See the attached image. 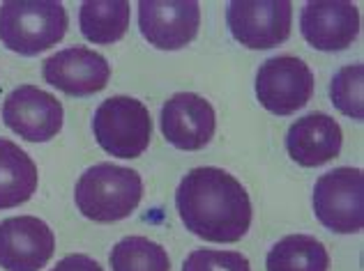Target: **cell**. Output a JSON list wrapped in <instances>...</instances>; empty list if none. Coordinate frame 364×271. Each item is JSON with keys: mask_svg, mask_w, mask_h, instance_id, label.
<instances>
[{"mask_svg": "<svg viewBox=\"0 0 364 271\" xmlns=\"http://www.w3.org/2000/svg\"><path fill=\"white\" fill-rule=\"evenodd\" d=\"M182 271H252L249 260L237 250L198 248L182 265Z\"/></svg>", "mask_w": 364, "mask_h": 271, "instance_id": "cell-20", "label": "cell"}, {"mask_svg": "<svg viewBox=\"0 0 364 271\" xmlns=\"http://www.w3.org/2000/svg\"><path fill=\"white\" fill-rule=\"evenodd\" d=\"M132 7L124 0H88L79 9V26L88 42H120L129 28Z\"/></svg>", "mask_w": 364, "mask_h": 271, "instance_id": "cell-16", "label": "cell"}, {"mask_svg": "<svg viewBox=\"0 0 364 271\" xmlns=\"http://www.w3.org/2000/svg\"><path fill=\"white\" fill-rule=\"evenodd\" d=\"M55 250L53 230L37 216L0 221V267L5 271H40Z\"/></svg>", "mask_w": 364, "mask_h": 271, "instance_id": "cell-11", "label": "cell"}, {"mask_svg": "<svg viewBox=\"0 0 364 271\" xmlns=\"http://www.w3.org/2000/svg\"><path fill=\"white\" fill-rule=\"evenodd\" d=\"M141 35L161 51H178L194 42L200 28L196 0H143L139 3Z\"/></svg>", "mask_w": 364, "mask_h": 271, "instance_id": "cell-9", "label": "cell"}, {"mask_svg": "<svg viewBox=\"0 0 364 271\" xmlns=\"http://www.w3.org/2000/svg\"><path fill=\"white\" fill-rule=\"evenodd\" d=\"M314 74L295 55H277L265 60L256 74V96L272 115H293L314 96Z\"/></svg>", "mask_w": 364, "mask_h": 271, "instance_id": "cell-7", "label": "cell"}, {"mask_svg": "<svg viewBox=\"0 0 364 271\" xmlns=\"http://www.w3.org/2000/svg\"><path fill=\"white\" fill-rule=\"evenodd\" d=\"M267 271H330V255L311 235L279 239L265 258Z\"/></svg>", "mask_w": 364, "mask_h": 271, "instance_id": "cell-17", "label": "cell"}, {"mask_svg": "<svg viewBox=\"0 0 364 271\" xmlns=\"http://www.w3.org/2000/svg\"><path fill=\"white\" fill-rule=\"evenodd\" d=\"M92 131L100 148L118 159H136L148 150L152 118L134 96H109L92 118Z\"/></svg>", "mask_w": 364, "mask_h": 271, "instance_id": "cell-4", "label": "cell"}, {"mask_svg": "<svg viewBox=\"0 0 364 271\" xmlns=\"http://www.w3.org/2000/svg\"><path fill=\"white\" fill-rule=\"evenodd\" d=\"M341 127L332 115L309 113L291 124L286 133L289 157L302 168H318L323 163L339 157L341 152Z\"/></svg>", "mask_w": 364, "mask_h": 271, "instance_id": "cell-14", "label": "cell"}, {"mask_svg": "<svg viewBox=\"0 0 364 271\" xmlns=\"http://www.w3.org/2000/svg\"><path fill=\"white\" fill-rule=\"evenodd\" d=\"M176 207L189 232L213 244L240 241L252 226V200L222 168H194L176 191Z\"/></svg>", "mask_w": 364, "mask_h": 271, "instance_id": "cell-1", "label": "cell"}, {"mask_svg": "<svg viewBox=\"0 0 364 271\" xmlns=\"http://www.w3.org/2000/svg\"><path fill=\"white\" fill-rule=\"evenodd\" d=\"M161 133L166 143L178 150H203L213 140L217 118L215 109L205 96L194 92H178L161 106Z\"/></svg>", "mask_w": 364, "mask_h": 271, "instance_id": "cell-12", "label": "cell"}, {"mask_svg": "<svg viewBox=\"0 0 364 271\" xmlns=\"http://www.w3.org/2000/svg\"><path fill=\"white\" fill-rule=\"evenodd\" d=\"M293 3L289 0H233L226 7L228 31L254 51L284 44L291 35Z\"/></svg>", "mask_w": 364, "mask_h": 271, "instance_id": "cell-6", "label": "cell"}, {"mask_svg": "<svg viewBox=\"0 0 364 271\" xmlns=\"http://www.w3.org/2000/svg\"><path fill=\"white\" fill-rule=\"evenodd\" d=\"M42 76L51 88L70 96H88L104 90L111 79L109 60L88 46H70L46 57Z\"/></svg>", "mask_w": 364, "mask_h": 271, "instance_id": "cell-10", "label": "cell"}, {"mask_svg": "<svg viewBox=\"0 0 364 271\" xmlns=\"http://www.w3.org/2000/svg\"><path fill=\"white\" fill-rule=\"evenodd\" d=\"M51 271H102V267L95 262L90 255H83V253H74V255H67L63 258L58 265H55Z\"/></svg>", "mask_w": 364, "mask_h": 271, "instance_id": "cell-21", "label": "cell"}, {"mask_svg": "<svg viewBox=\"0 0 364 271\" xmlns=\"http://www.w3.org/2000/svg\"><path fill=\"white\" fill-rule=\"evenodd\" d=\"M113 271H171L168 253L146 237H124L111 250Z\"/></svg>", "mask_w": 364, "mask_h": 271, "instance_id": "cell-18", "label": "cell"}, {"mask_svg": "<svg viewBox=\"0 0 364 271\" xmlns=\"http://www.w3.org/2000/svg\"><path fill=\"white\" fill-rule=\"evenodd\" d=\"M40 172L35 161L16 143L0 138V209L28 202L37 191Z\"/></svg>", "mask_w": 364, "mask_h": 271, "instance_id": "cell-15", "label": "cell"}, {"mask_svg": "<svg viewBox=\"0 0 364 271\" xmlns=\"http://www.w3.org/2000/svg\"><path fill=\"white\" fill-rule=\"evenodd\" d=\"M3 122L28 143H49L63 129V104L35 85H18L5 96Z\"/></svg>", "mask_w": 364, "mask_h": 271, "instance_id": "cell-8", "label": "cell"}, {"mask_svg": "<svg viewBox=\"0 0 364 271\" xmlns=\"http://www.w3.org/2000/svg\"><path fill=\"white\" fill-rule=\"evenodd\" d=\"M143 198V182L136 170L97 163L76 182L74 202L79 211L97 223L122 221L136 211Z\"/></svg>", "mask_w": 364, "mask_h": 271, "instance_id": "cell-2", "label": "cell"}, {"mask_svg": "<svg viewBox=\"0 0 364 271\" xmlns=\"http://www.w3.org/2000/svg\"><path fill=\"white\" fill-rule=\"evenodd\" d=\"M67 33V12L55 0H12L0 5V42L21 55H40Z\"/></svg>", "mask_w": 364, "mask_h": 271, "instance_id": "cell-3", "label": "cell"}, {"mask_svg": "<svg viewBox=\"0 0 364 271\" xmlns=\"http://www.w3.org/2000/svg\"><path fill=\"white\" fill-rule=\"evenodd\" d=\"M314 214L339 235H353L364 228V175L360 168L341 166L316 179Z\"/></svg>", "mask_w": 364, "mask_h": 271, "instance_id": "cell-5", "label": "cell"}, {"mask_svg": "<svg viewBox=\"0 0 364 271\" xmlns=\"http://www.w3.org/2000/svg\"><path fill=\"white\" fill-rule=\"evenodd\" d=\"M330 99L334 109L346 118L364 120V65H346L334 74L330 83Z\"/></svg>", "mask_w": 364, "mask_h": 271, "instance_id": "cell-19", "label": "cell"}, {"mask_svg": "<svg viewBox=\"0 0 364 271\" xmlns=\"http://www.w3.org/2000/svg\"><path fill=\"white\" fill-rule=\"evenodd\" d=\"M300 31L309 46L318 51H343L360 33V12L346 0H314L302 7Z\"/></svg>", "mask_w": 364, "mask_h": 271, "instance_id": "cell-13", "label": "cell"}]
</instances>
